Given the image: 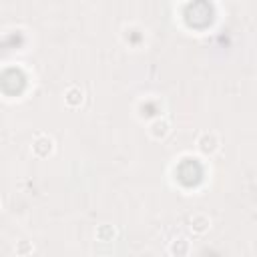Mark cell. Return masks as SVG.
<instances>
[{"mask_svg":"<svg viewBox=\"0 0 257 257\" xmlns=\"http://www.w3.org/2000/svg\"><path fill=\"white\" fill-rule=\"evenodd\" d=\"M197 149H199L201 155L211 157V155L219 153V149H221V137L215 131H203L197 137Z\"/></svg>","mask_w":257,"mask_h":257,"instance_id":"cell-1","label":"cell"},{"mask_svg":"<svg viewBox=\"0 0 257 257\" xmlns=\"http://www.w3.org/2000/svg\"><path fill=\"white\" fill-rule=\"evenodd\" d=\"M52 151H54L52 137L46 135V133H36L34 139H32V145H30V153L36 159H46L48 155H52Z\"/></svg>","mask_w":257,"mask_h":257,"instance_id":"cell-2","label":"cell"},{"mask_svg":"<svg viewBox=\"0 0 257 257\" xmlns=\"http://www.w3.org/2000/svg\"><path fill=\"white\" fill-rule=\"evenodd\" d=\"M211 225H213L211 217L207 213H203V211H195V213H191L187 217V229L193 235H205V233H209Z\"/></svg>","mask_w":257,"mask_h":257,"instance_id":"cell-3","label":"cell"},{"mask_svg":"<svg viewBox=\"0 0 257 257\" xmlns=\"http://www.w3.org/2000/svg\"><path fill=\"white\" fill-rule=\"evenodd\" d=\"M149 137L151 139H155V141H165L169 135H171V122H169V118H165V116H157V118H153L151 122H149Z\"/></svg>","mask_w":257,"mask_h":257,"instance_id":"cell-4","label":"cell"},{"mask_svg":"<svg viewBox=\"0 0 257 257\" xmlns=\"http://www.w3.org/2000/svg\"><path fill=\"white\" fill-rule=\"evenodd\" d=\"M167 251H169L171 257H187L191 253V241L187 237H183V235L173 237L169 241V245H167Z\"/></svg>","mask_w":257,"mask_h":257,"instance_id":"cell-5","label":"cell"},{"mask_svg":"<svg viewBox=\"0 0 257 257\" xmlns=\"http://www.w3.org/2000/svg\"><path fill=\"white\" fill-rule=\"evenodd\" d=\"M84 100V90L78 84H70L64 88V104L70 108H78Z\"/></svg>","mask_w":257,"mask_h":257,"instance_id":"cell-6","label":"cell"},{"mask_svg":"<svg viewBox=\"0 0 257 257\" xmlns=\"http://www.w3.org/2000/svg\"><path fill=\"white\" fill-rule=\"evenodd\" d=\"M94 237H96V241H100V243H112V241L118 237V229H116L114 225H110V223H102V225L96 227Z\"/></svg>","mask_w":257,"mask_h":257,"instance_id":"cell-7","label":"cell"},{"mask_svg":"<svg viewBox=\"0 0 257 257\" xmlns=\"http://www.w3.org/2000/svg\"><path fill=\"white\" fill-rule=\"evenodd\" d=\"M14 253H16L18 257H28V255L34 253V243L28 241V239H20V241H16V245H14Z\"/></svg>","mask_w":257,"mask_h":257,"instance_id":"cell-8","label":"cell"}]
</instances>
